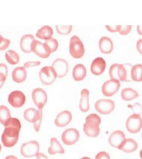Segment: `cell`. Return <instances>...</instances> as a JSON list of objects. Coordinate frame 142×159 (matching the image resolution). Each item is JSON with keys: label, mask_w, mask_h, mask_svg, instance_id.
<instances>
[{"label": "cell", "mask_w": 142, "mask_h": 159, "mask_svg": "<svg viewBox=\"0 0 142 159\" xmlns=\"http://www.w3.org/2000/svg\"><path fill=\"white\" fill-rule=\"evenodd\" d=\"M48 152L51 155L57 153L63 154L65 153V150L57 139L55 138H52L50 139V145L48 148Z\"/></svg>", "instance_id": "484cf974"}, {"label": "cell", "mask_w": 142, "mask_h": 159, "mask_svg": "<svg viewBox=\"0 0 142 159\" xmlns=\"http://www.w3.org/2000/svg\"><path fill=\"white\" fill-rule=\"evenodd\" d=\"M141 137H142V134H141Z\"/></svg>", "instance_id": "681fc988"}, {"label": "cell", "mask_w": 142, "mask_h": 159, "mask_svg": "<svg viewBox=\"0 0 142 159\" xmlns=\"http://www.w3.org/2000/svg\"><path fill=\"white\" fill-rule=\"evenodd\" d=\"M89 91L88 89H83L81 92V99L79 102V109L83 113L87 112L89 110Z\"/></svg>", "instance_id": "603a6c76"}, {"label": "cell", "mask_w": 142, "mask_h": 159, "mask_svg": "<svg viewBox=\"0 0 142 159\" xmlns=\"http://www.w3.org/2000/svg\"><path fill=\"white\" fill-rule=\"evenodd\" d=\"M44 43L48 46L49 48L50 49L52 53L57 51L58 48V42L57 39L53 37L45 40Z\"/></svg>", "instance_id": "1f68e13d"}, {"label": "cell", "mask_w": 142, "mask_h": 159, "mask_svg": "<svg viewBox=\"0 0 142 159\" xmlns=\"http://www.w3.org/2000/svg\"><path fill=\"white\" fill-rule=\"evenodd\" d=\"M4 126L5 128L1 135V141L5 147H12L18 140L21 128V122L17 118L11 117Z\"/></svg>", "instance_id": "6da1fadb"}, {"label": "cell", "mask_w": 142, "mask_h": 159, "mask_svg": "<svg viewBox=\"0 0 142 159\" xmlns=\"http://www.w3.org/2000/svg\"><path fill=\"white\" fill-rule=\"evenodd\" d=\"M94 107L96 111L100 114L107 115L114 110L115 103L111 99H100L96 102Z\"/></svg>", "instance_id": "30bf717a"}, {"label": "cell", "mask_w": 142, "mask_h": 159, "mask_svg": "<svg viewBox=\"0 0 142 159\" xmlns=\"http://www.w3.org/2000/svg\"><path fill=\"white\" fill-rule=\"evenodd\" d=\"M126 139L124 132L120 130L113 132L108 139V142L112 147L118 149Z\"/></svg>", "instance_id": "e0dca14e"}, {"label": "cell", "mask_w": 142, "mask_h": 159, "mask_svg": "<svg viewBox=\"0 0 142 159\" xmlns=\"http://www.w3.org/2000/svg\"><path fill=\"white\" fill-rule=\"evenodd\" d=\"M132 109L134 112L133 114H138L140 115L142 114V107L139 103H136L132 106Z\"/></svg>", "instance_id": "d590c367"}, {"label": "cell", "mask_w": 142, "mask_h": 159, "mask_svg": "<svg viewBox=\"0 0 142 159\" xmlns=\"http://www.w3.org/2000/svg\"><path fill=\"white\" fill-rule=\"evenodd\" d=\"M132 26L131 25H121L120 30L119 33L122 35H126L131 31Z\"/></svg>", "instance_id": "836d02e7"}, {"label": "cell", "mask_w": 142, "mask_h": 159, "mask_svg": "<svg viewBox=\"0 0 142 159\" xmlns=\"http://www.w3.org/2000/svg\"><path fill=\"white\" fill-rule=\"evenodd\" d=\"M107 63L104 58L101 57H97L93 60L91 63V72L95 75H99L104 72Z\"/></svg>", "instance_id": "2e32d148"}, {"label": "cell", "mask_w": 142, "mask_h": 159, "mask_svg": "<svg viewBox=\"0 0 142 159\" xmlns=\"http://www.w3.org/2000/svg\"><path fill=\"white\" fill-rule=\"evenodd\" d=\"M55 27L56 31L59 34L67 35L69 34L72 32L73 26L72 25H56Z\"/></svg>", "instance_id": "4dcf8cb0"}, {"label": "cell", "mask_w": 142, "mask_h": 159, "mask_svg": "<svg viewBox=\"0 0 142 159\" xmlns=\"http://www.w3.org/2000/svg\"><path fill=\"white\" fill-rule=\"evenodd\" d=\"M11 43V41L9 39L3 37L0 41V51H4L7 49Z\"/></svg>", "instance_id": "d6a6232c"}, {"label": "cell", "mask_w": 142, "mask_h": 159, "mask_svg": "<svg viewBox=\"0 0 142 159\" xmlns=\"http://www.w3.org/2000/svg\"><path fill=\"white\" fill-rule=\"evenodd\" d=\"M85 120L83 126L84 134L90 137H97L99 135L100 132V117L97 114H91L87 116Z\"/></svg>", "instance_id": "7a4b0ae2"}, {"label": "cell", "mask_w": 142, "mask_h": 159, "mask_svg": "<svg viewBox=\"0 0 142 159\" xmlns=\"http://www.w3.org/2000/svg\"><path fill=\"white\" fill-rule=\"evenodd\" d=\"M137 30L139 34L142 35V25H138L137 27Z\"/></svg>", "instance_id": "7bdbcfd3"}, {"label": "cell", "mask_w": 142, "mask_h": 159, "mask_svg": "<svg viewBox=\"0 0 142 159\" xmlns=\"http://www.w3.org/2000/svg\"><path fill=\"white\" fill-rule=\"evenodd\" d=\"M31 51L38 57L44 58H48L52 53L50 49L46 43L36 39L32 42Z\"/></svg>", "instance_id": "7c38bea8"}, {"label": "cell", "mask_w": 142, "mask_h": 159, "mask_svg": "<svg viewBox=\"0 0 142 159\" xmlns=\"http://www.w3.org/2000/svg\"><path fill=\"white\" fill-rule=\"evenodd\" d=\"M106 28L111 32H119L121 25H106Z\"/></svg>", "instance_id": "f35d334b"}, {"label": "cell", "mask_w": 142, "mask_h": 159, "mask_svg": "<svg viewBox=\"0 0 142 159\" xmlns=\"http://www.w3.org/2000/svg\"><path fill=\"white\" fill-rule=\"evenodd\" d=\"M95 159H111V157L109 154L106 152L101 151L96 155Z\"/></svg>", "instance_id": "8d00e7d4"}, {"label": "cell", "mask_w": 142, "mask_h": 159, "mask_svg": "<svg viewBox=\"0 0 142 159\" xmlns=\"http://www.w3.org/2000/svg\"><path fill=\"white\" fill-rule=\"evenodd\" d=\"M7 76L4 75L0 74V89L3 86L5 81L7 79Z\"/></svg>", "instance_id": "60d3db41"}, {"label": "cell", "mask_w": 142, "mask_h": 159, "mask_svg": "<svg viewBox=\"0 0 142 159\" xmlns=\"http://www.w3.org/2000/svg\"><path fill=\"white\" fill-rule=\"evenodd\" d=\"M11 112L8 107L4 105L0 106V123L3 125L11 119Z\"/></svg>", "instance_id": "f546056e"}, {"label": "cell", "mask_w": 142, "mask_h": 159, "mask_svg": "<svg viewBox=\"0 0 142 159\" xmlns=\"http://www.w3.org/2000/svg\"><path fill=\"white\" fill-rule=\"evenodd\" d=\"M121 86L119 81L110 79L103 83L102 88V93L105 96H113L119 90Z\"/></svg>", "instance_id": "8fae6325"}, {"label": "cell", "mask_w": 142, "mask_h": 159, "mask_svg": "<svg viewBox=\"0 0 142 159\" xmlns=\"http://www.w3.org/2000/svg\"><path fill=\"white\" fill-rule=\"evenodd\" d=\"M5 57L7 63L11 65H15L17 64L20 59L19 55L12 49L6 51L5 53Z\"/></svg>", "instance_id": "f1b7e54d"}, {"label": "cell", "mask_w": 142, "mask_h": 159, "mask_svg": "<svg viewBox=\"0 0 142 159\" xmlns=\"http://www.w3.org/2000/svg\"><path fill=\"white\" fill-rule=\"evenodd\" d=\"M127 130L130 134L139 132L142 128V118L139 114H133L130 116L125 123Z\"/></svg>", "instance_id": "52a82bcc"}, {"label": "cell", "mask_w": 142, "mask_h": 159, "mask_svg": "<svg viewBox=\"0 0 142 159\" xmlns=\"http://www.w3.org/2000/svg\"><path fill=\"white\" fill-rule=\"evenodd\" d=\"M130 76L134 81L142 82V64H138L132 66L130 70Z\"/></svg>", "instance_id": "83f0119b"}, {"label": "cell", "mask_w": 142, "mask_h": 159, "mask_svg": "<svg viewBox=\"0 0 142 159\" xmlns=\"http://www.w3.org/2000/svg\"><path fill=\"white\" fill-rule=\"evenodd\" d=\"M52 66L57 74V78L65 76L69 71V63L65 59L57 58L52 62Z\"/></svg>", "instance_id": "9a60e30c"}, {"label": "cell", "mask_w": 142, "mask_h": 159, "mask_svg": "<svg viewBox=\"0 0 142 159\" xmlns=\"http://www.w3.org/2000/svg\"><path fill=\"white\" fill-rule=\"evenodd\" d=\"M32 98L38 110H42L48 99L45 91L41 88H35L32 91Z\"/></svg>", "instance_id": "9c48e42d"}, {"label": "cell", "mask_w": 142, "mask_h": 159, "mask_svg": "<svg viewBox=\"0 0 142 159\" xmlns=\"http://www.w3.org/2000/svg\"><path fill=\"white\" fill-rule=\"evenodd\" d=\"M136 47L137 50L142 55V39H140L137 41Z\"/></svg>", "instance_id": "ab89813d"}, {"label": "cell", "mask_w": 142, "mask_h": 159, "mask_svg": "<svg viewBox=\"0 0 142 159\" xmlns=\"http://www.w3.org/2000/svg\"><path fill=\"white\" fill-rule=\"evenodd\" d=\"M41 62L38 61H30L25 62L23 64V67L26 68L31 67H36L40 66Z\"/></svg>", "instance_id": "e575fe53"}, {"label": "cell", "mask_w": 142, "mask_h": 159, "mask_svg": "<svg viewBox=\"0 0 142 159\" xmlns=\"http://www.w3.org/2000/svg\"><path fill=\"white\" fill-rule=\"evenodd\" d=\"M126 64L114 63L110 67L109 75L111 79L116 80L120 82L128 80V70Z\"/></svg>", "instance_id": "3957f363"}, {"label": "cell", "mask_w": 142, "mask_h": 159, "mask_svg": "<svg viewBox=\"0 0 142 159\" xmlns=\"http://www.w3.org/2000/svg\"><path fill=\"white\" fill-rule=\"evenodd\" d=\"M53 34V29L47 25L42 26L37 30L36 33V36L37 38L45 40L52 38Z\"/></svg>", "instance_id": "d4e9b609"}, {"label": "cell", "mask_w": 142, "mask_h": 159, "mask_svg": "<svg viewBox=\"0 0 142 159\" xmlns=\"http://www.w3.org/2000/svg\"><path fill=\"white\" fill-rule=\"evenodd\" d=\"M0 74H2L7 76L8 75V67L4 63H0Z\"/></svg>", "instance_id": "74e56055"}, {"label": "cell", "mask_w": 142, "mask_h": 159, "mask_svg": "<svg viewBox=\"0 0 142 159\" xmlns=\"http://www.w3.org/2000/svg\"><path fill=\"white\" fill-rule=\"evenodd\" d=\"M81 159H91L89 157H83Z\"/></svg>", "instance_id": "bcb514c9"}, {"label": "cell", "mask_w": 142, "mask_h": 159, "mask_svg": "<svg viewBox=\"0 0 142 159\" xmlns=\"http://www.w3.org/2000/svg\"><path fill=\"white\" fill-rule=\"evenodd\" d=\"M36 157L37 159H49L45 154L42 153H39L36 156Z\"/></svg>", "instance_id": "b9f144b4"}, {"label": "cell", "mask_w": 142, "mask_h": 159, "mask_svg": "<svg viewBox=\"0 0 142 159\" xmlns=\"http://www.w3.org/2000/svg\"><path fill=\"white\" fill-rule=\"evenodd\" d=\"M8 103L14 108H21L26 101V97L23 92L20 90H14L11 92L8 96Z\"/></svg>", "instance_id": "4fadbf2b"}, {"label": "cell", "mask_w": 142, "mask_h": 159, "mask_svg": "<svg viewBox=\"0 0 142 159\" xmlns=\"http://www.w3.org/2000/svg\"><path fill=\"white\" fill-rule=\"evenodd\" d=\"M11 76L12 80L15 83H23L26 80L27 77V72L26 68L23 66L16 67L12 70Z\"/></svg>", "instance_id": "44dd1931"}, {"label": "cell", "mask_w": 142, "mask_h": 159, "mask_svg": "<svg viewBox=\"0 0 142 159\" xmlns=\"http://www.w3.org/2000/svg\"><path fill=\"white\" fill-rule=\"evenodd\" d=\"M140 157L141 159H142V149L140 152Z\"/></svg>", "instance_id": "f6af8a7d"}, {"label": "cell", "mask_w": 142, "mask_h": 159, "mask_svg": "<svg viewBox=\"0 0 142 159\" xmlns=\"http://www.w3.org/2000/svg\"><path fill=\"white\" fill-rule=\"evenodd\" d=\"M138 148V143L135 140L132 139H126L118 149L128 153L135 151Z\"/></svg>", "instance_id": "cb8c5ba5"}, {"label": "cell", "mask_w": 142, "mask_h": 159, "mask_svg": "<svg viewBox=\"0 0 142 159\" xmlns=\"http://www.w3.org/2000/svg\"><path fill=\"white\" fill-rule=\"evenodd\" d=\"M40 145L36 140H31L22 144L21 153L26 157H36L39 153Z\"/></svg>", "instance_id": "ba28073f"}, {"label": "cell", "mask_w": 142, "mask_h": 159, "mask_svg": "<svg viewBox=\"0 0 142 159\" xmlns=\"http://www.w3.org/2000/svg\"><path fill=\"white\" fill-rule=\"evenodd\" d=\"M121 97L123 100L130 101L139 97V94L136 91L130 88H125L121 93Z\"/></svg>", "instance_id": "4316f807"}, {"label": "cell", "mask_w": 142, "mask_h": 159, "mask_svg": "<svg viewBox=\"0 0 142 159\" xmlns=\"http://www.w3.org/2000/svg\"><path fill=\"white\" fill-rule=\"evenodd\" d=\"M1 149H2V147H1V144H0V152H1Z\"/></svg>", "instance_id": "c3c4849f"}, {"label": "cell", "mask_w": 142, "mask_h": 159, "mask_svg": "<svg viewBox=\"0 0 142 159\" xmlns=\"http://www.w3.org/2000/svg\"><path fill=\"white\" fill-rule=\"evenodd\" d=\"M35 39L33 35L30 34H27L22 36L20 41V47L21 51L25 53H30L32 52L31 46Z\"/></svg>", "instance_id": "ffe728a7"}, {"label": "cell", "mask_w": 142, "mask_h": 159, "mask_svg": "<svg viewBox=\"0 0 142 159\" xmlns=\"http://www.w3.org/2000/svg\"><path fill=\"white\" fill-rule=\"evenodd\" d=\"M2 38H3V37L1 35V33H0V41H1V40L2 39Z\"/></svg>", "instance_id": "7dc6e473"}, {"label": "cell", "mask_w": 142, "mask_h": 159, "mask_svg": "<svg viewBox=\"0 0 142 159\" xmlns=\"http://www.w3.org/2000/svg\"><path fill=\"white\" fill-rule=\"evenodd\" d=\"M5 159H18L17 157L13 155H8L6 156Z\"/></svg>", "instance_id": "ee69618b"}, {"label": "cell", "mask_w": 142, "mask_h": 159, "mask_svg": "<svg viewBox=\"0 0 142 159\" xmlns=\"http://www.w3.org/2000/svg\"><path fill=\"white\" fill-rule=\"evenodd\" d=\"M100 50L104 54H109L113 51L114 45L112 39L107 36L101 37L98 42Z\"/></svg>", "instance_id": "d6986e66"}, {"label": "cell", "mask_w": 142, "mask_h": 159, "mask_svg": "<svg viewBox=\"0 0 142 159\" xmlns=\"http://www.w3.org/2000/svg\"><path fill=\"white\" fill-rule=\"evenodd\" d=\"M79 132L74 128L66 129L61 136L62 141L67 145H74L79 140Z\"/></svg>", "instance_id": "5bb4252c"}, {"label": "cell", "mask_w": 142, "mask_h": 159, "mask_svg": "<svg viewBox=\"0 0 142 159\" xmlns=\"http://www.w3.org/2000/svg\"><path fill=\"white\" fill-rule=\"evenodd\" d=\"M69 52L73 58H80L84 55V44L80 38L77 35H73L69 41Z\"/></svg>", "instance_id": "5b68a950"}, {"label": "cell", "mask_w": 142, "mask_h": 159, "mask_svg": "<svg viewBox=\"0 0 142 159\" xmlns=\"http://www.w3.org/2000/svg\"><path fill=\"white\" fill-rule=\"evenodd\" d=\"M39 76L41 83L46 85H50L55 80L57 74L52 66H46L40 70Z\"/></svg>", "instance_id": "8992f818"}, {"label": "cell", "mask_w": 142, "mask_h": 159, "mask_svg": "<svg viewBox=\"0 0 142 159\" xmlns=\"http://www.w3.org/2000/svg\"><path fill=\"white\" fill-rule=\"evenodd\" d=\"M87 71L85 66L82 63H78L73 67L72 77L76 81H80L85 78Z\"/></svg>", "instance_id": "7402d4cb"}, {"label": "cell", "mask_w": 142, "mask_h": 159, "mask_svg": "<svg viewBox=\"0 0 142 159\" xmlns=\"http://www.w3.org/2000/svg\"><path fill=\"white\" fill-rule=\"evenodd\" d=\"M23 117L28 122L33 124L36 131H39L42 121V110H37L34 108H28L24 112Z\"/></svg>", "instance_id": "277c9868"}, {"label": "cell", "mask_w": 142, "mask_h": 159, "mask_svg": "<svg viewBox=\"0 0 142 159\" xmlns=\"http://www.w3.org/2000/svg\"><path fill=\"white\" fill-rule=\"evenodd\" d=\"M72 118V116L71 112L67 110L64 111L56 117L54 124L58 127H64L71 122Z\"/></svg>", "instance_id": "ac0fdd59"}]
</instances>
